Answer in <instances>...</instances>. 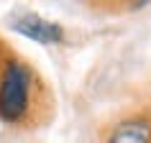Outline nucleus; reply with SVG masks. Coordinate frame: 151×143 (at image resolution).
<instances>
[{
  "label": "nucleus",
  "instance_id": "obj_1",
  "mask_svg": "<svg viewBox=\"0 0 151 143\" xmlns=\"http://www.w3.org/2000/svg\"><path fill=\"white\" fill-rule=\"evenodd\" d=\"M31 97V69L21 61H10L0 79V118L18 123L28 112Z\"/></svg>",
  "mask_w": 151,
  "mask_h": 143
},
{
  "label": "nucleus",
  "instance_id": "obj_2",
  "mask_svg": "<svg viewBox=\"0 0 151 143\" xmlns=\"http://www.w3.org/2000/svg\"><path fill=\"white\" fill-rule=\"evenodd\" d=\"M10 26H13V31L23 33V36L39 41V44H59L64 39L62 26L51 23V21L36 16V13H16L10 18Z\"/></svg>",
  "mask_w": 151,
  "mask_h": 143
},
{
  "label": "nucleus",
  "instance_id": "obj_3",
  "mask_svg": "<svg viewBox=\"0 0 151 143\" xmlns=\"http://www.w3.org/2000/svg\"><path fill=\"white\" fill-rule=\"evenodd\" d=\"M108 143H151V128L141 120L123 123L120 128H115V133L110 135Z\"/></svg>",
  "mask_w": 151,
  "mask_h": 143
}]
</instances>
